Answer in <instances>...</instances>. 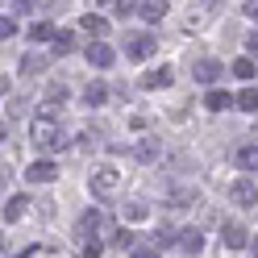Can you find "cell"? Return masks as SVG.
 Here are the masks:
<instances>
[{
	"instance_id": "cell-16",
	"label": "cell",
	"mask_w": 258,
	"mask_h": 258,
	"mask_svg": "<svg viewBox=\"0 0 258 258\" xmlns=\"http://www.w3.org/2000/svg\"><path fill=\"white\" fill-rule=\"evenodd\" d=\"M96 225H100V213H96V208H92V213H84V217H79V241H88V233H96Z\"/></svg>"
},
{
	"instance_id": "cell-24",
	"label": "cell",
	"mask_w": 258,
	"mask_h": 258,
	"mask_svg": "<svg viewBox=\"0 0 258 258\" xmlns=\"http://www.w3.org/2000/svg\"><path fill=\"white\" fill-rule=\"evenodd\" d=\"M42 67H46V58H42V54H25V58H21V71H29V75H38Z\"/></svg>"
},
{
	"instance_id": "cell-22",
	"label": "cell",
	"mask_w": 258,
	"mask_h": 258,
	"mask_svg": "<svg viewBox=\"0 0 258 258\" xmlns=\"http://www.w3.org/2000/svg\"><path fill=\"white\" fill-rule=\"evenodd\" d=\"M121 217H125V221H146L150 213H146V204H125V208H121Z\"/></svg>"
},
{
	"instance_id": "cell-36",
	"label": "cell",
	"mask_w": 258,
	"mask_h": 258,
	"mask_svg": "<svg viewBox=\"0 0 258 258\" xmlns=\"http://www.w3.org/2000/svg\"><path fill=\"white\" fill-rule=\"evenodd\" d=\"M250 254H254V258H258V241H254V246H250Z\"/></svg>"
},
{
	"instance_id": "cell-31",
	"label": "cell",
	"mask_w": 258,
	"mask_h": 258,
	"mask_svg": "<svg viewBox=\"0 0 258 258\" xmlns=\"http://www.w3.org/2000/svg\"><path fill=\"white\" fill-rule=\"evenodd\" d=\"M13 29H17V25H13L9 17H0V38H13Z\"/></svg>"
},
{
	"instance_id": "cell-27",
	"label": "cell",
	"mask_w": 258,
	"mask_h": 258,
	"mask_svg": "<svg viewBox=\"0 0 258 258\" xmlns=\"http://www.w3.org/2000/svg\"><path fill=\"white\" fill-rule=\"evenodd\" d=\"M134 258H158V246L150 241V246H134Z\"/></svg>"
},
{
	"instance_id": "cell-2",
	"label": "cell",
	"mask_w": 258,
	"mask_h": 258,
	"mask_svg": "<svg viewBox=\"0 0 258 258\" xmlns=\"http://www.w3.org/2000/svg\"><path fill=\"white\" fill-rule=\"evenodd\" d=\"M117 187H121V171L117 167H96L92 171V191L96 196H112Z\"/></svg>"
},
{
	"instance_id": "cell-29",
	"label": "cell",
	"mask_w": 258,
	"mask_h": 258,
	"mask_svg": "<svg viewBox=\"0 0 258 258\" xmlns=\"http://www.w3.org/2000/svg\"><path fill=\"white\" fill-rule=\"evenodd\" d=\"M112 241H117V246L125 250V246H134V233H129V229H125V225H121V229H117V237H112Z\"/></svg>"
},
{
	"instance_id": "cell-17",
	"label": "cell",
	"mask_w": 258,
	"mask_h": 258,
	"mask_svg": "<svg viewBox=\"0 0 258 258\" xmlns=\"http://www.w3.org/2000/svg\"><path fill=\"white\" fill-rule=\"evenodd\" d=\"M79 25H84L92 38H104V34H108V21H104V17H96V13H88V17L79 21Z\"/></svg>"
},
{
	"instance_id": "cell-35",
	"label": "cell",
	"mask_w": 258,
	"mask_h": 258,
	"mask_svg": "<svg viewBox=\"0 0 258 258\" xmlns=\"http://www.w3.org/2000/svg\"><path fill=\"white\" fill-rule=\"evenodd\" d=\"M5 92H9V79H5V75H0V96H5Z\"/></svg>"
},
{
	"instance_id": "cell-19",
	"label": "cell",
	"mask_w": 258,
	"mask_h": 258,
	"mask_svg": "<svg viewBox=\"0 0 258 258\" xmlns=\"http://www.w3.org/2000/svg\"><path fill=\"white\" fill-rule=\"evenodd\" d=\"M233 104H241L246 112H258V88H241V92L233 96Z\"/></svg>"
},
{
	"instance_id": "cell-5",
	"label": "cell",
	"mask_w": 258,
	"mask_h": 258,
	"mask_svg": "<svg viewBox=\"0 0 258 258\" xmlns=\"http://www.w3.org/2000/svg\"><path fill=\"white\" fill-rule=\"evenodd\" d=\"M154 50H158V42H154L150 34H138V38H129V42H125V54H129V58H138V62H142V58H150Z\"/></svg>"
},
{
	"instance_id": "cell-28",
	"label": "cell",
	"mask_w": 258,
	"mask_h": 258,
	"mask_svg": "<svg viewBox=\"0 0 258 258\" xmlns=\"http://www.w3.org/2000/svg\"><path fill=\"white\" fill-rule=\"evenodd\" d=\"M112 13H117V17H129V13H138V5H129V0H117V5H112Z\"/></svg>"
},
{
	"instance_id": "cell-20",
	"label": "cell",
	"mask_w": 258,
	"mask_h": 258,
	"mask_svg": "<svg viewBox=\"0 0 258 258\" xmlns=\"http://www.w3.org/2000/svg\"><path fill=\"white\" fill-rule=\"evenodd\" d=\"M134 154L142 158V163H154V158H158V142H154V138H146V142H138V146H134Z\"/></svg>"
},
{
	"instance_id": "cell-13",
	"label": "cell",
	"mask_w": 258,
	"mask_h": 258,
	"mask_svg": "<svg viewBox=\"0 0 258 258\" xmlns=\"http://www.w3.org/2000/svg\"><path fill=\"white\" fill-rule=\"evenodd\" d=\"M179 246H183V254H200V250H204L200 229H183V233H179Z\"/></svg>"
},
{
	"instance_id": "cell-10",
	"label": "cell",
	"mask_w": 258,
	"mask_h": 258,
	"mask_svg": "<svg viewBox=\"0 0 258 258\" xmlns=\"http://www.w3.org/2000/svg\"><path fill=\"white\" fill-rule=\"evenodd\" d=\"M171 84H175V71H171V67H158V71H146V75H142V88H150V92H154V88H171Z\"/></svg>"
},
{
	"instance_id": "cell-11",
	"label": "cell",
	"mask_w": 258,
	"mask_h": 258,
	"mask_svg": "<svg viewBox=\"0 0 258 258\" xmlns=\"http://www.w3.org/2000/svg\"><path fill=\"white\" fill-rule=\"evenodd\" d=\"M233 163H237L241 171H258V146H254V142H246V146H237Z\"/></svg>"
},
{
	"instance_id": "cell-25",
	"label": "cell",
	"mask_w": 258,
	"mask_h": 258,
	"mask_svg": "<svg viewBox=\"0 0 258 258\" xmlns=\"http://www.w3.org/2000/svg\"><path fill=\"white\" fill-rule=\"evenodd\" d=\"M233 75H237V79H254V62H250V58H237V62H233Z\"/></svg>"
},
{
	"instance_id": "cell-15",
	"label": "cell",
	"mask_w": 258,
	"mask_h": 258,
	"mask_svg": "<svg viewBox=\"0 0 258 258\" xmlns=\"http://www.w3.org/2000/svg\"><path fill=\"white\" fill-rule=\"evenodd\" d=\"M50 50H54V54H71V50H75V34L58 29V34H54V42H50Z\"/></svg>"
},
{
	"instance_id": "cell-33",
	"label": "cell",
	"mask_w": 258,
	"mask_h": 258,
	"mask_svg": "<svg viewBox=\"0 0 258 258\" xmlns=\"http://www.w3.org/2000/svg\"><path fill=\"white\" fill-rule=\"evenodd\" d=\"M246 50H250V54H254V58H258V29H254V34H250V38H246Z\"/></svg>"
},
{
	"instance_id": "cell-1",
	"label": "cell",
	"mask_w": 258,
	"mask_h": 258,
	"mask_svg": "<svg viewBox=\"0 0 258 258\" xmlns=\"http://www.w3.org/2000/svg\"><path fill=\"white\" fill-rule=\"evenodd\" d=\"M29 142H34L38 150L54 154V150L67 146V134H62V125H54L50 117H34V121H29Z\"/></svg>"
},
{
	"instance_id": "cell-32",
	"label": "cell",
	"mask_w": 258,
	"mask_h": 258,
	"mask_svg": "<svg viewBox=\"0 0 258 258\" xmlns=\"http://www.w3.org/2000/svg\"><path fill=\"white\" fill-rule=\"evenodd\" d=\"M9 117H25V100H13L9 104Z\"/></svg>"
},
{
	"instance_id": "cell-38",
	"label": "cell",
	"mask_w": 258,
	"mask_h": 258,
	"mask_svg": "<svg viewBox=\"0 0 258 258\" xmlns=\"http://www.w3.org/2000/svg\"><path fill=\"white\" fill-rule=\"evenodd\" d=\"M0 246H5V237H0Z\"/></svg>"
},
{
	"instance_id": "cell-30",
	"label": "cell",
	"mask_w": 258,
	"mask_h": 258,
	"mask_svg": "<svg viewBox=\"0 0 258 258\" xmlns=\"http://www.w3.org/2000/svg\"><path fill=\"white\" fill-rule=\"evenodd\" d=\"M191 200H196V187H191V191L183 187V191H175V200H171V204H191Z\"/></svg>"
},
{
	"instance_id": "cell-37",
	"label": "cell",
	"mask_w": 258,
	"mask_h": 258,
	"mask_svg": "<svg viewBox=\"0 0 258 258\" xmlns=\"http://www.w3.org/2000/svg\"><path fill=\"white\" fill-rule=\"evenodd\" d=\"M0 142H5V125H0Z\"/></svg>"
},
{
	"instance_id": "cell-18",
	"label": "cell",
	"mask_w": 258,
	"mask_h": 258,
	"mask_svg": "<svg viewBox=\"0 0 258 258\" xmlns=\"http://www.w3.org/2000/svg\"><path fill=\"white\" fill-rule=\"evenodd\" d=\"M25 208H29L25 196H13V200L5 204V221H21V217H25Z\"/></svg>"
},
{
	"instance_id": "cell-12",
	"label": "cell",
	"mask_w": 258,
	"mask_h": 258,
	"mask_svg": "<svg viewBox=\"0 0 258 258\" xmlns=\"http://www.w3.org/2000/svg\"><path fill=\"white\" fill-rule=\"evenodd\" d=\"M204 104L213 108V112H225V108H233V96H229V92H221V88H213V92L204 96Z\"/></svg>"
},
{
	"instance_id": "cell-23",
	"label": "cell",
	"mask_w": 258,
	"mask_h": 258,
	"mask_svg": "<svg viewBox=\"0 0 258 258\" xmlns=\"http://www.w3.org/2000/svg\"><path fill=\"white\" fill-rule=\"evenodd\" d=\"M29 38H34V42H54V29L46 25V21H38L34 29H29Z\"/></svg>"
},
{
	"instance_id": "cell-14",
	"label": "cell",
	"mask_w": 258,
	"mask_h": 258,
	"mask_svg": "<svg viewBox=\"0 0 258 258\" xmlns=\"http://www.w3.org/2000/svg\"><path fill=\"white\" fill-rule=\"evenodd\" d=\"M138 13L146 21H163L167 17V5H163V0H146V5H138Z\"/></svg>"
},
{
	"instance_id": "cell-8",
	"label": "cell",
	"mask_w": 258,
	"mask_h": 258,
	"mask_svg": "<svg viewBox=\"0 0 258 258\" xmlns=\"http://www.w3.org/2000/svg\"><path fill=\"white\" fill-rule=\"evenodd\" d=\"M191 75H196V79H200V84H217V79L225 75V67H221V62H217V58H200V62H196V67H191Z\"/></svg>"
},
{
	"instance_id": "cell-9",
	"label": "cell",
	"mask_w": 258,
	"mask_h": 258,
	"mask_svg": "<svg viewBox=\"0 0 258 258\" xmlns=\"http://www.w3.org/2000/svg\"><path fill=\"white\" fill-rule=\"evenodd\" d=\"M112 58H117V54H112L108 42H92V46H88V62H92V67L104 71V67H112Z\"/></svg>"
},
{
	"instance_id": "cell-6",
	"label": "cell",
	"mask_w": 258,
	"mask_h": 258,
	"mask_svg": "<svg viewBox=\"0 0 258 258\" xmlns=\"http://www.w3.org/2000/svg\"><path fill=\"white\" fill-rule=\"evenodd\" d=\"M221 241L229 250H241V246H246V225H241V221H225L221 225Z\"/></svg>"
},
{
	"instance_id": "cell-7",
	"label": "cell",
	"mask_w": 258,
	"mask_h": 258,
	"mask_svg": "<svg viewBox=\"0 0 258 258\" xmlns=\"http://www.w3.org/2000/svg\"><path fill=\"white\" fill-rule=\"evenodd\" d=\"M54 175H58V163H50V158H42V163L25 167V179H29V183H50Z\"/></svg>"
},
{
	"instance_id": "cell-4",
	"label": "cell",
	"mask_w": 258,
	"mask_h": 258,
	"mask_svg": "<svg viewBox=\"0 0 258 258\" xmlns=\"http://www.w3.org/2000/svg\"><path fill=\"white\" fill-rule=\"evenodd\" d=\"M62 104H67V88H62V84H50L46 96H42V112H38V117H50V121H54V112H58Z\"/></svg>"
},
{
	"instance_id": "cell-21",
	"label": "cell",
	"mask_w": 258,
	"mask_h": 258,
	"mask_svg": "<svg viewBox=\"0 0 258 258\" xmlns=\"http://www.w3.org/2000/svg\"><path fill=\"white\" fill-rule=\"evenodd\" d=\"M104 96H108V92H104V84H88V88H84V104H88V108H96V104H104Z\"/></svg>"
},
{
	"instance_id": "cell-26",
	"label": "cell",
	"mask_w": 258,
	"mask_h": 258,
	"mask_svg": "<svg viewBox=\"0 0 258 258\" xmlns=\"http://www.w3.org/2000/svg\"><path fill=\"white\" fill-rule=\"evenodd\" d=\"M79 258H100V241H84V246H79Z\"/></svg>"
},
{
	"instance_id": "cell-3",
	"label": "cell",
	"mask_w": 258,
	"mask_h": 258,
	"mask_svg": "<svg viewBox=\"0 0 258 258\" xmlns=\"http://www.w3.org/2000/svg\"><path fill=\"white\" fill-rule=\"evenodd\" d=\"M229 200L241 204V208H254V204H258V187H254V179H246V175H241V179H233Z\"/></svg>"
},
{
	"instance_id": "cell-34",
	"label": "cell",
	"mask_w": 258,
	"mask_h": 258,
	"mask_svg": "<svg viewBox=\"0 0 258 258\" xmlns=\"http://www.w3.org/2000/svg\"><path fill=\"white\" fill-rule=\"evenodd\" d=\"M241 13H246L250 21H258V0H254V5H241Z\"/></svg>"
}]
</instances>
